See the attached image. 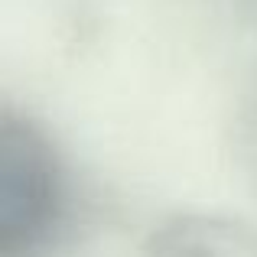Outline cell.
<instances>
[{"instance_id": "1", "label": "cell", "mask_w": 257, "mask_h": 257, "mask_svg": "<svg viewBox=\"0 0 257 257\" xmlns=\"http://www.w3.org/2000/svg\"><path fill=\"white\" fill-rule=\"evenodd\" d=\"M78 182L30 114L0 104V257H59L78 234Z\"/></svg>"}, {"instance_id": "2", "label": "cell", "mask_w": 257, "mask_h": 257, "mask_svg": "<svg viewBox=\"0 0 257 257\" xmlns=\"http://www.w3.org/2000/svg\"><path fill=\"white\" fill-rule=\"evenodd\" d=\"M234 231L208 218H173L150 234L147 257H228Z\"/></svg>"}, {"instance_id": "3", "label": "cell", "mask_w": 257, "mask_h": 257, "mask_svg": "<svg viewBox=\"0 0 257 257\" xmlns=\"http://www.w3.org/2000/svg\"><path fill=\"white\" fill-rule=\"evenodd\" d=\"M247 7H254V10H257V0H247Z\"/></svg>"}]
</instances>
